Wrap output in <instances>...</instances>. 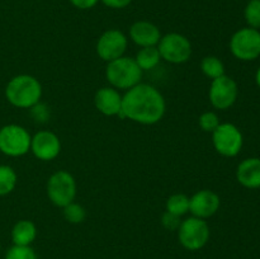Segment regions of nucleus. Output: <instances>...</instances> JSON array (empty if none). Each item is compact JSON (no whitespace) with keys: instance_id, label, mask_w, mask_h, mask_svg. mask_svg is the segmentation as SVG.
Here are the masks:
<instances>
[{"instance_id":"1","label":"nucleus","mask_w":260,"mask_h":259,"mask_svg":"<svg viewBox=\"0 0 260 259\" xmlns=\"http://www.w3.org/2000/svg\"><path fill=\"white\" fill-rule=\"evenodd\" d=\"M167 103L162 94L150 84L140 83L122 95L119 116L140 124H155L162 119Z\"/></svg>"},{"instance_id":"2","label":"nucleus","mask_w":260,"mask_h":259,"mask_svg":"<svg viewBox=\"0 0 260 259\" xmlns=\"http://www.w3.org/2000/svg\"><path fill=\"white\" fill-rule=\"evenodd\" d=\"M42 85L37 78L28 74L17 75L9 80L5 88V98L17 108H33L40 103Z\"/></svg>"},{"instance_id":"3","label":"nucleus","mask_w":260,"mask_h":259,"mask_svg":"<svg viewBox=\"0 0 260 259\" xmlns=\"http://www.w3.org/2000/svg\"><path fill=\"white\" fill-rule=\"evenodd\" d=\"M144 71L140 69L135 58L122 57L108 62L106 68V78L112 88L117 90H128L141 83Z\"/></svg>"},{"instance_id":"4","label":"nucleus","mask_w":260,"mask_h":259,"mask_svg":"<svg viewBox=\"0 0 260 259\" xmlns=\"http://www.w3.org/2000/svg\"><path fill=\"white\" fill-rule=\"evenodd\" d=\"M32 136L19 124H7L0 128V151L7 156H23L30 150Z\"/></svg>"},{"instance_id":"5","label":"nucleus","mask_w":260,"mask_h":259,"mask_svg":"<svg viewBox=\"0 0 260 259\" xmlns=\"http://www.w3.org/2000/svg\"><path fill=\"white\" fill-rule=\"evenodd\" d=\"M210 235L211 231L208 223L203 218L194 217V216L182 221L178 229L179 243L190 251L202 249L210 240Z\"/></svg>"},{"instance_id":"6","label":"nucleus","mask_w":260,"mask_h":259,"mask_svg":"<svg viewBox=\"0 0 260 259\" xmlns=\"http://www.w3.org/2000/svg\"><path fill=\"white\" fill-rule=\"evenodd\" d=\"M230 51L240 61H254L260 56V30L245 27L230 38Z\"/></svg>"},{"instance_id":"7","label":"nucleus","mask_w":260,"mask_h":259,"mask_svg":"<svg viewBox=\"0 0 260 259\" xmlns=\"http://www.w3.org/2000/svg\"><path fill=\"white\" fill-rule=\"evenodd\" d=\"M47 196L57 207H65L76 197V182L73 174L66 170H57L47 180Z\"/></svg>"},{"instance_id":"8","label":"nucleus","mask_w":260,"mask_h":259,"mask_svg":"<svg viewBox=\"0 0 260 259\" xmlns=\"http://www.w3.org/2000/svg\"><path fill=\"white\" fill-rule=\"evenodd\" d=\"M212 144L216 151L226 157H234L240 154L244 145V137L238 126L230 122L220 123L212 132Z\"/></svg>"},{"instance_id":"9","label":"nucleus","mask_w":260,"mask_h":259,"mask_svg":"<svg viewBox=\"0 0 260 259\" xmlns=\"http://www.w3.org/2000/svg\"><path fill=\"white\" fill-rule=\"evenodd\" d=\"M156 47L162 60L170 63H184L192 56V43L180 33L161 36Z\"/></svg>"},{"instance_id":"10","label":"nucleus","mask_w":260,"mask_h":259,"mask_svg":"<svg viewBox=\"0 0 260 259\" xmlns=\"http://www.w3.org/2000/svg\"><path fill=\"white\" fill-rule=\"evenodd\" d=\"M239 95V88L236 81L231 76L225 75L213 79L211 83L208 98L216 109L226 111L235 104Z\"/></svg>"},{"instance_id":"11","label":"nucleus","mask_w":260,"mask_h":259,"mask_svg":"<svg viewBox=\"0 0 260 259\" xmlns=\"http://www.w3.org/2000/svg\"><path fill=\"white\" fill-rule=\"evenodd\" d=\"M128 40L119 29H108L102 33L96 42V53L106 62L122 57L127 50Z\"/></svg>"},{"instance_id":"12","label":"nucleus","mask_w":260,"mask_h":259,"mask_svg":"<svg viewBox=\"0 0 260 259\" xmlns=\"http://www.w3.org/2000/svg\"><path fill=\"white\" fill-rule=\"evenodd\" d=\"M30 151L38 160L51 161L56 159L61 151V141L56 134L51 131H38L30 141Z\"/></svg>"},{"instance_id":"13","label":"nucleus","mask_w":260,"mask_h":259,"mask_svg":"<svg viewBox=\"0 0 260 259\" xmlns=\"http://www.w3.org/2000/svg\"><path fill=\"white\" fill-rule=\"evenodd\" d=\"M220 196L211 189H201L189 198V212L194 217H211L220 210Z\"/></svg>"},{"instance_id":"14","label":"nucleus","mask_w":260,"mask_h":259,"mask_svg":"<svg viewBox=\"0 0 260 259\" xmlns=\"http://www.w3.org/2000/svg\"><path fill=\"white\" fill-rule=\"evenodd\" d=\"M129 38L140 47L157 46L161 32L156 24L147 20H137L129 27Z\"/></svg>"},{"instance_id":"15","label":"nucleus","mask_w":260,"mask_h":259,"mask_svg":"<svg viewBox=\"0 0 260 259\" xmlns=\"http://www.w3.org/2000/svg\"><path fill=\"white\" fill-rule=\"evenodd\" d=\"M94 104L104 116H119L122 109V95L117 89L104 86L94 95Z\"/></svg>"},{"instance_id":"16","label":"nucleus","mask_w":260,"mask_h":259,"mask_svg":"<svg viewBox=\"0 0 260 259\" xmlns=\"http://www.w3.org/2000/svg\"><path fill=\"white\" fill-rule=\"evenodd\" d=\"M236 179L248 189L260 188V157H246L236 169Z\"/></svg>"},{"instance_id":"17","label":"nucleus","mask_w":260,"mask_h":259,"mask_svg":"<svg viewBox=\"0 0 260 259\" xmlns=\"http://www.w3.org/2000/svg\"><path fill=\"white\" fill-rule=\"evenodd\" d=\"M37 236V228L29 220H20L13 226L12 240L14 245H30Z\"/></svg>"},{"instance_id":"18","label":"nucleus","mask_w":260,"mask_h":259,"mask_svg":"<svg viewBox=\"0 0 260 259\" xmlns=\"http://www.w3.org/2000/svg\"><path fill=\"white\" fill-rule=\"evenodd\" d=\"M161 56H160L159 50L156 46H151V47H141V50L137 52L135 61L137 65L140 66L142 71H149L156 68L159 65Z\"/></svg>"},{"instance_id":"19","label":"nucleus","mask_w":260,"mask_h":259,"mask_svg":"<svg viewBox=\"0 0 260 259\" xmlns=\"http://www.w3.org/2000/svg\"><path fill=\"white\" fill-rule=\"evenodd\" d=\"M201 70L207 78L217 79L225 75V65L217 56H206L201 61Z\"/></svg>"},{"instance_id":"20","label":"nucleus","mask_w":260,"mask_h":259,"mask_svg":"<svg viewBox=\"0 0 260 259\" xmlns=\"http://www.w3.org/2000/svg\"><path fill=\"white\" fill-rule=\"evenodd\" d=\"M165 207L168 212L182 217L189 212V197L184 193H175L168 198Z\"/></svg>"},{"instance_id":"21","label":"nucleus","mask_w":260,"mask_h":259,"mask_svg":"<svg viewBox=\"0 0 260 259\" xmlns=\"http://www.w3.org/2000/svg\"><path fill=\"white\" fill-rule=\"evenodd\" d=\"M18 177L15 170L9 165H0V197L14 190Z\"/></svg>"},{"instance_id":"22","label":"nucleus","mask_w":260,"mask_h":259,"mask_svg":"<svg viewBox=\"0 0 260 259\" xmlns=\"http://www.w3.org/2000/svg\"><path fill=\"white\" fill-rule=\"evenodd\" d=\"M244 18L248 27L260 29V0H249L244 9Z\"/></svg>"},{"instance_id":"23","label":"nucleus","mask_w":260,"mask_h":259,"mask_svg":"<svg viewBox=\"0 0 260 259\" xmlns=\"http://www.w3.org/2000/svg\"><path fill=\"white\" fill-rule=\"evenodd\" d=\"M62 212L65 220L70 223H80L83 222L86 217L85 208L75 202H71L69 203L68 206H65Z\"/></svg>"},{"instance_id":"24","label":"nucleus","mask_w":260,"mask_h":259,"mask_svg":"<svg viewBox=\"0 0 260 259\" xmlns=\"http://www.w3.org/2000/svg\"><path fill=\"white\" fill-rule=\"evenodd\" d=\"M5 259H37V255L29 245H13L5 254Z\"/></svg>"},{"instance_id":"25","label":"nucleus","mask_w":260,"mask_h":259,"mask_svg":"<svg viewBox=\"0 0 260 259\" xmlns=\"http://www.w3.org/2000/svg\"><path fill=\"white\" fill-rule=\"evenodd\" d=\"M198 123H200V127L205 132H211L212 134L218 126H220V118H218L217 114L212 111L205 112L200 116L198 118Z\"/></svg>"},{"instance_id":"26","label":"nucleus","mask_w":260,"mask_h":259,"mask_svg":"<svg viewBox=\"0 0 260 259\" xmlns=\"http://www.w3.org/2000/svg\"><path fill=\"white\" fill-rule=\"evenodd\" d=\"M161 222L164 225V228L168 229V230H178L182 221H180L179 216L173 215V213L165 211V213L161 217Z\"/></svg>"},{"instance_id":"27","label":"nucleus","mask_w":260,"mask_h":259,"mask_svg":"<svg viewBox=\"0 0 260 259\" xmlns=\"http://www.w3.org/2000/svg\"><path fill=\"white\" fill-rule=\"evenodd\" d=\"M99 2H102L107 8H111V9H123L131 4L132 0H99Z\"/></svg>"},{"instance_id":"28","label":"nucleus","mask_w":260,"mask_h":259,"mask_svg":"<svg viewBox=\"0 0 260 259\" xmlns=\"http://www.w3.org/2000/svg\"><path fill=\"white\" fill-rule=\"evenodd\" d=\"M69 2H70L74 7L78 8V9L88 10L95 7L99 3V0H69Z\"/></svg>"},{"instance_id":"29","label":"nucleus","mask_w":260,"mask_h":259,"mask_svg":"<svg viewBox=\"0 0 260 259\" xmlns=\"http://www.w3.org/2000/svg\"><path fill=\"white\" fill-rule=\"evenodd\" d=\"M255 83H256V85H258L259 89H260V66H259V69H258V70H256V73H255Z\"/></svg>"}]
</instances>
